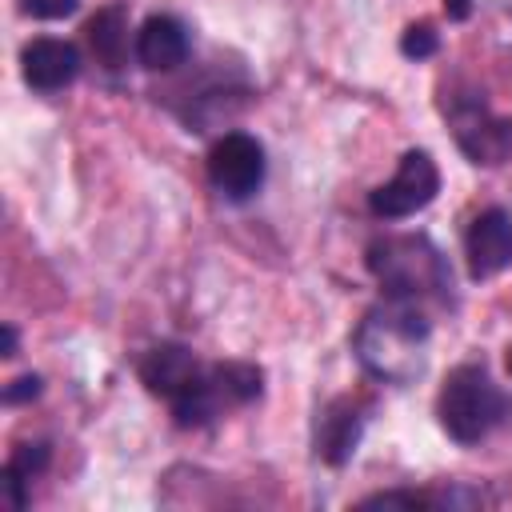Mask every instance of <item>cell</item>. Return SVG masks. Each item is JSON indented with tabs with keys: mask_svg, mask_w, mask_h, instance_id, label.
<instances>
[{
	"mask_svg": "<svg viewBox=\"0 0 512 512\" xmlns=\"http://www.w3.org/2000/svg\"><path fill=\"white\" fill-rule=\"evenodd\" d=\"M428 336H432V324L416 304L388 300L360 320L352 348L368 376L384 384H408L424 372Z\"/></svg>",
	"mask_w": 512,
	"mask_h": 512,
	"instance_id": "cell-1",
	"label": "cell"
},
{
	"mask_svg": "<svg viewBox=\"0 0 512 512\" xmlns=\"http://www.w3.org/2000/svg\"><path fill=\"white\" fill-rule=\"evenodd\" d=\"M368 272L380 280L388 300L404 304H424L440 300L452 288V268L440 256V248L428 236H380L368 244Z\"/></svg>",
	"mask_w": 512,
	"mask_h": 512,
	"instance_id": "cell-2",
	"label": "cell"
},
{
	"mask_svg": "<svg viewBox=\"0 0 512 512\" xmlns=\"http://www.w3.org/2000/svg\"><path fill=\"white\" fill-rule=\"evenodd\" d=\"M436 412H440V428L456 444H480L512 416V396L488 376L484 364H460L448 372Z\"/></svg>",
	"mask_w": 512,
	"mask_h": 512,
	"instance_id": "cell-3",
	"label": "cell"
},
{
	"mask_svg": "<svg viewBox=\"0 0 512 512\" xmlns=\"http://www.w3.org/2000/svg\"><path fill=\"white\" fill-rule=\"evenodd\" d=\"M436 192H440L436 160L428 152L412 148V152H404L396 176L368 192V208L380 220H404V216H416L420 208H428L436 200Z\"/></svg>",
	"mask_w": 512,
	"mask_h": 512,
	"instance_id": "cell-4",
	"label": "cell"
},
{
	"mask_svg": "<svg viewBox=\"0 0 512 512\" xmlns=\"http://www.w3.org/2000/svg\"><path fill=\"white\" fill-rule=\"evenodd\" d=\"M268 172L264 148L248 132H224L208 152V180L224 200H248L260 192Z\"/></svg>",
	"mask_w": 512,
	"mask_h": 512,
	"instance_id": "cell-5",
	"label": "cell"
},
{
	"mask_svg": "<svg viewBox=\"0 0 512 512\" xmlns=\"http://www.w3.org/2000/svg\"><path fill=\"white\" fill-rule=\"evenodd\" d=\"M452 132H456V144L468 152L472 164H500L508 152H512V124L508 120H496L484 100L476 96H456L448 108H444Z\"/></svg>",
	"mask_w": 512,
	"mask_h": 512,
	"instance_id": "cell-6",
	"label": "cell"
},
{
	"mask_svg": "<svg viewBox=\"0 0 512 512\" xmlns=\"http://www.w3.org/2000/svg\"><path fill=\"white\" fill-rule=\"evenodd\" d=\"M464 256L472 280L500 276L512 264V216L504 208H484L464 236Z\"/></svg>",
	"mask_w": 512,
	"mask_h": 512,
	"instance_id": "cell-7",
	"label": "cell"
},
{
	"mask_svg": "<svg viewBox=\"0 0 512 512\" xmlns=\"http://www.w3.org/2000/svg\"><path fill=\"white\" fill-rule=\"evenodd\" d=\"M20 72H24V84L28 88H36V92H60V88H68L76 80L80 52H76V44L56 40V36L28 40L24 52H20Z\"/></svg>",
	"mask_w": 512,
	"mask_h": 512,
	"instance_id": "cell-8",
	"label": "cell"
},
{
	"mask_svg": "<svg viewBox=\"0 0 512 512\" xmlns=\"http://www.w3.org/2000/svg\"><path fill=\"white\" fill-rule=\"evenodd\" d=\"M364 420L368 416H364V408L356 400H348V396L332 400L316 420V456L324 464H332V468L348 464L356 444H360V436H364Z\"/></svg>",
	"mask_w": 512,
	"mask_h": 512,
	"instance_id": "cell-9",
	"label": "cell"
},
{
	"mask_svg": "<svg viewBox=\"0 0 512 512\" xmlns=\"http://www.w3.org/2000/svg\"><path fill=\"white\" fill-rule=\"evenodd\" d=\"M188 48H192L188 28L176 16H168V12L148 16L140 24V32H136V60L148 72H172V68H180L188 60Z\"/></svg>",
	"mask_w": 512,
	"mask_h": 512,
	"instance_id": "cell-10",
	"label": "cell"
},
{
	"mask_svg": "<svg viewBox=\"0 0 512 512\" xmlns=\"http://www.w3.org/2000/svg\"><path fill=\"white\" fill-rule=\"evenodd\" d=\"M200 376H204V372H200L196 356H192L184 344H156V348H148L144 360H140V380H144V388L156 392V396H164V400L180 396V392H184L192 380H200Z\"/></svg>",
	"mask_w": 512,
	"mask_h": 512,
	"instance_id": "cell-11",
	"label": "cell"
},
{
	"mask_svg": "<svg viewBox=\"0 0 512 512\" xmlns=\"http://www.w3.org/2000/svg\"><path fill=\"white\" fill-rule=\"evenodd\" d=\"M88 48L96 56V64H104L108 72L124 68L128 60V8L124 4H104L88 24H84Z\"/></svg>",
	"mask_w": 512,
	"mask_h": 512,
	"instance_id": "cell-12",
	"label": "cell"
},
{
	"mask_svg": "<svg viewBox=\"0 0 512 512\" xmlns=\"http://www.w3.org/2000/svg\"><path fill=\"white\" fill-rule=\"evenodd\" d=\"M172 404V416H176V424L180 428H204V424H212L228 404L220 400V392H216V384H212V376L204 372L200 380H192L180 396H172L168 400Z\"/></svg>",
	"mask_w": 512,
	"mask_h": 512,
	"instance_id": "cell-13",
	"label": "cell"
},
{
	"mask_svg": "<svg viewBox=\"0 0 512 512\" xmlns=\"http://www.w3.org/2000/svg\"><path fill=\"white\" fill-rule=\"evenodd\" d=\"M208 376H212V384H216V392H220V400H224L228 408H232V404H248V400H256L260 388H264V372H260L256 364H240V360L216 364Z\"/></svg>",
	"mask_w": 512,
	"mask_h": 512,
	"instance_id": "cell-14",
	"label": "cell"
},
{
	"mask_svg": "<svg viewBox=\"0 0 512 512\" xmlns=\"http://www.w3.org/2000/svg\"><path fill=\"white\" fill-rule=\"evenodd\" d=\"M44 464H48V444H44V440H36V444H20V448L12 452V460H8V468H4V476L32 480L36 472H44Z\"/></svg>",
	"mask_w": 512,
	"mask_h": 512,
	"instance_id": "cell-15",
	"label": "cell"
},
{
	"mask_svg": "<svg viewBox=\"0 0 512 512\" xmlns=\"http://www.w3.org/2000/svg\"><path fill=\"white\" fill-rule=\"evenodd\" d=\"M436 48H440V36L432 24H408L400 36V52L408 60H428V56H436Z\"/></svg>",
	"mask_w": 512,
	"mask_h": 512,
	"instance_id": "cell-16",
	"label": "cell"
},
{
	"mask_svg": "<svg viewBox=\"0 0 512 512\" xmlns=\"http://www.w3.org/2000/svg\"><path fill=\"white\" fill-rule=\"evenodd\" d=\"M436 504V496H428V492H376V496H364L360 500V508H432Z\"/></svg>",
	"mask_w": 512,
	"mask_h": 512,
	"instance_id": "cell-17",
	"label": "cell"
},
{
	"mask_svg": "<svg viewBox=\"0 0 512 512\" xmlns=\"http://www.w3.org/2000/svg\"><path fill=\"white\" fill-rule=\"evenodd\" d=\"M76 4L80 0H20V8L36 20H64V16L76 12Z\"/></svg>",
	"mask_w": 512,
	"mask_h": 512,
	"instance_id": "cell-18",
	"label": "cell"
},
{
	"mask_svg": "<svg viewBox=\"0 0 512 512\" xmlns=\"http://www.w3.org/2000/svg\"><path fill=\"white\" fill-rule=\"evenodd\" d=\"M40 388H44V380H40V376H20V380H12V384L4 388V404L36 400V396H40Z\"/></svg>",
	"mask_w": 512,
	"mask_h": 512,
	"instance_id": "cell-19",
	"label": "cell"
},
{
	"mask_svg": "<svg viewBox=\"0 0 512 512\" xmlns=\"http://www.w3.org/2000/svg\"><path fill=\"white\" fill-rule=\"evenodd\" d=\"M444 12H448V20H468L472 4L468 0H444Z\"/></svg>",
	"mask_w": 512,
	"mask_h": 512,
	"instance_id": "cell-20",
	"label": "cell"
},
{
	"mask_svg": "<svg viewBox=\"0 0 512 512\" xmlns=\"http://www.w3.org/2000/svg\"><path fill=\"white\" fill-rule=\"evenodd\" d=\"M0 340H4V348H0V352H4V356H16V328H12V324H4V328H0Z\"/></svg>",
	"mask_w": 512,
	"mask_h": 512,
	"instance_id": "cell-21",
	"label": "cell"
},
{
	"mask_svg": "<svg viewBox=\"0 0 512 512\" xmlns=\"http://www.w3.org/2000/svg\"><path fill=\"white\" fill-rule=\"evenodd\" d=\"M508 372H512V348H508Z\"/></svg>",
	"mask_w": 512,
	"mask_h": 512,
	"instance_id": "cell-22",
	"label": "cell"
}]
</instances>
